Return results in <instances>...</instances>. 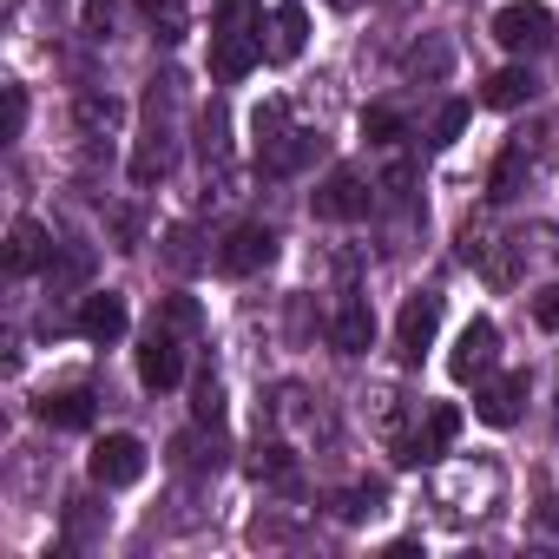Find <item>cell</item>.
I'll use <instances>...</instances> for the list:
<instances>
[{"label":"cell","mask_w":559,"mask_h":559,"mask_svg":"<svg viewBox=\"0 0 559 559\" xmlns=\"http://www.w3.org/2000/svg\"><path fill=\"white\" fill-rule=\"evenodd\" d=\"M493 40L507 53H539L552 47V8H539V0H513V8L493 14Z\"/></svg>","instance_id":"obj_1"},{"label":"cell","mask_w":559,"mask_h":559,"mask_svg":"<svg viewBox=\"0 0 559 559\" xmlns=\"http://www.w3.org/2000/svg\"><path fill=\"white\" fill-rule=\"evenodd\" d=\"M435 330H441V297H435V290H415V297L402 304V323H395V356L415 369V362L428 356Z\"/></svg>","instance_id":"obj_2"},{"label":"cell","mask_w":559,"mask_h":559,"mask_svg":"<svg viewBox=\"0 0 559 559\" xmlns=\"http://www.w3.org/2000/svg\"><path fill=\"white\" fill-rule=\"evenodd\" d=\"M86 467H93L99 487H132V480L145 474V441H139V435H106V441H93Z\"/></svg>","instance_id":"obj_3"},{"label":"cell","mask_w":559,"mask_h":559,"mask_svg":"<svg viewBox=\"0 0 559 559\" xmlns=\"http://www.w3.org/2000/svg\"><path fill=\"white\" fill-rule=\"evenodd\" d=\"M270 257H276V237H270L263 224H237V230L217 243V270H224V276H257Z\"/></svg>","instance_id":"obj_4"},{"label":"cell","mask_w":559,"mask_h":559,"mask_svg":"<svg viewBox=\"0 0 559 559\" xmlns=\"http://www.w3.org/2000/svg\"><path fill=\"white\" fill-rule=\"evenodd\" d=\"M493 356H500V330H493L487 317H474V323L461 330L454 356H448V376H454V382H480V376L493 369Z\"/></svg>","instance_id":"obj_5"},{"label":"cell","mask_w":559,"mask_h":559,"mask_svg":"<svg viewBox=\"0 0 559 559\" xmlns=\"http://www.w3.org/2000/svg\"><path fill=\"white\" fill-rule=\"evenodd\" d=\"M369 211V185L349 171V165H336L323 185H317V217H330V224H349V217H362Z\"/></svg>","instance_id":"obj_6"},{"label":"cell","mask_w":559,"mask_h":559,"mask_svg":"<svg viewBox=\"0 0 559 559\" xmlns=\"http://www.w3.org/2000/svg\"><path fill=\"white\" fill-rule=\"evenodd\" d=\"M520 395H526V376H480L474 415H480L487 428H513V421H520Z\"/></svg>","instance_id":"obj_7"},{"label":"cell","mask_w":559,"mask_h":559,"mask_svg":"<svg viewBox=\"0 0 559 559\" xmlns=\"http://www.w3.org/2000/svg\"><path fill=\"white\" fill-rule=\"evenodd\" d=\"M257 60H263V34H224V27H211V73L217 80H243Z\"/></svg>","instance_id":"obj_8"},{"label":"cell","mask_w":559,"mask_h":559,"mask_svg":"<svg viewBox=\"0 0 559 559\" xmlns=\"http://www.w3.org/2000/svg\"><path fill=\"white\" fill-rule=\"evenodd\" d=\"M80 336L86 343H119L126 336V297H112V290H93L86 304H80Z\"/></svg>","instance_id":"obj_9"},{"label":"cell","mask_w":559,"mask_h":559,"mask_svg":"<svg viewBox=\"0 0 559 559\" xmlns=\"http://www.w3.org/2000/svg\"><path fill=\"white\" fill-rule=\"evenodd\" d=\"M178 376H185L178 343H171L165 330H152V336L139 343V382H145V389H178Z\"/></svg>","instance_id":"obj_10"},{"label":"cell","mask_w":559,"mask_h":559,"mask_svg":"<svg viewBox=\"0 0 559 559\" xmlns=\"http://www.w3.org/2000/svg\"><path fill=\"white\" fill-rule=\"evenodd\" d=\"M263 34H270V40H263V53H270L276 67H290V60L304 53V34H310V14L297 8V0H284V8H276V14H270V27H263Z\"/></svg>","instance_id":"obj_11"},{"label":"cell","mask_w":559,"mask_h":559,"mask_svg":"<svg viewBox=\"0 0 559 559\" xmlns=\"http://www.w3.org/2000/svg\"><path fill=\"white\" fill-rule=\"evenodd\" d=\"M454 435H461V408L435 402V408H428V435H421V441H408V448H402L395 461H402V467H421V461H435V454H441V448H448Z\"/></svg>","instance_id":"obj_12"},{"label":"cell","mask_w":559,"mask_h":559,"mask_svg":"<svg viewBox=\"0 0 559 559\" xmlns=\"http://www.w3.org/2000/svg\"><path fill=\"white\" fill-rule=\"evenodd\" d=\"M40 263H47V230H40L34 217H14V230H8V270L27 276V270H40Z\"/></svg>","instance_id":"obj_13"},{"label":"cell","mask_w":559,"mask_h":559,"mask_svg":"<svg viewBox=\"0 0 559 559\" xmlns=\"http://www.w3.org/2000/svg\"><path fill=\"white\" fill-rule=\"evenodd\" d=\"M40 421H47V428H73V435H80V428H93V395H86V389L47 395V402H40Z\"/></svg>","instance_id":"obj_14"},{"label":"cell","mask_w":559,"mask_h":559,"mask_svg":"<svg viewBox=\"0 0 559 559\" xmlns=\"http://www.w3.org/2000/svg\"><path fill=\"white\" fill-rule=\"evenodd\" d=\"M480 99H487L493 112H513V106H526V99H533V73H526V67H500V73L487 80V93H480Z\"/></svg>","instance_id":"obj_15"},{"label":"cell","mask_w":559,"mask_h":559,"mask_svg":"<svg viewBox=\"0 0 559 559\" xmlns=\"http://www.w3.org/2000/svg\"><path fill=\"white\" fill-rule=\"evenodd\" d=\"M369 336H376V317H369V304H362V297H349V304H343V317H336V349H343V356H362V349H369Z\"/></svg>","instance_id":"obj_16"},{"label":"cell","mask_w":559,"mask_h":559,"mask_svg":"<svg viewBox=\"0 0 559 559\" xmlns=\"http://www.w3.org/2000/svg\"><path fill=\"white\" fill-rule=\"evenodd\" d=\"M73 119H80V126H86V132H112V126H119V119H126V106H119V99H112V93H106V99H99V93H86V99H80V106H73Z\"/></svg>","instance_id":"obj_17"},{"label":"cell","mask_w":559,"mask_h":559,"mask_svg":"<svg viewBox=\"0 0 559 559\" xmlns=\"http://www.w3.org/2000/svg\"><path fill=\"white\" fill-rule=\"evenodd\" d=\"M139 14L158 27V40H185V0H139Z\"/></svg>","instance_id":"obj_18"},{"label":"cell","mask_w":559,"mask_h":559,"mask_svg":"<svg viewBox=\"0 0 559 559\" xmlns=\"http://www.w3.org/2000/svg\"><path fill=\"white\" fill-rule=\"evenodd\" d=\"M217 27H224V34H263L257 0H217Z\"/></svg>","instance_id":"obj_19"},{"label":"cell","mask_w":559,"mask_h":559,"mask_svg":"<svg viewBox=\"0 0 559 559\" xmlns=\"http://www.w3.org/2000/svg\"><path fill=\"white\" fill-rule=\"evenodd\" d=\"M362 139H376V145H395V139H402V112H389V106H369V112H362Z\"/></svg>","instance_id":"obj_20"},{"label":"cell","mask_w":559,"mask_h":559,"mask_svg":"<svg viewBox=\"0 0 559 559\" xmlns=\"http://www.w3.org/2000/svg\"><path fill=\"white\" fill-rule=\"evenodd\" d=\"M250 474H257V480H290V474H297V461H290V448H257Z\"/></svg>","instance_id":"obj_21"},{"label":"cell","mask_w":559,"mask_h":559,"mask_svg":"<svg viewBox=\"0 0 559 559\" xmlns=\"http://www.w3.org/2000/svg\"><path fill=\"white\" fill-rule=\"evenodd\" d=\"M467 132V99H448L441 112H435V145H454Z\"/></svg>","instance_id":"obj_22"},{"label":"cell","mask_w":559,"mask_h":559,"mask_svg":"<svg viewBox=\"0 0 559 559\" xmlns=\"http://www.w3.org/2000/svg\"><path fill=\"white\" fill-rule=\"evenodd\" d=\"M191 415H198V421H224V389H217V376H204V382H198Z\"/></svg>","instance_id":"obj_23"},{"label":"cell","mask_w":559,"mask_h":559,"mask_svg":"<svg viewBox=\"0 0 559 559\" xmlns=\"http://www.w3.org/2000/svg\"><path fill=\"white\" fill-rule=\"evenodd\" d=\"M132 178H139V185L165 178V145H139V152H132Z\"/></svg>","instance_id":"obj_24"},{"label":"cell","mask_w":559,"mask_h":559,"mask_svg":"<svg viewBox=\"0 0 559 559\" xmlns=\"http://www.w3.org/2000/svg\"><path fill=\"white\" fill-rule=\"evenodd\" d=\"M513 178H520V152H500V165H493V198H513Z\"/></svg>","instance_id":"obj_25"},{"label":"cell","mask_w":559,"mask_h":559,"mask_svg":"<svg viewBox=\"0 0 559 559\" xmlns=\"http://www.w3.org/2000/svg\"><path fill=\"white\" fill-rule=\"evenodd\" d=\"M80 21H86V34H112V0H86Z\"/></svg>","instance_id":"obj_26"},{"label":"cell","mask_w":559,"mask_h":559,"mask_svg":"<svg viewBox=\"0 0 559 559\" xmlns=\"http://www.w3.org/2000/svg\"><path fill=\"white\" fill-rule=\"evenodd\" d=\"M533 323H539V330H559V290H539V297H533Z\"/></svg>","instance_id":"obj_27"},{"label":"cell","mask_w":559,"mask_h":559,"mask_svg":"<svg viewBox=\"0 0 559 559\" xmlns=\"http://www.w3.org/2000/svg\"><path fill=\"white\" fill-rule=\"evenodd\" d=\"M21 126H27V93L8 86V139H21Z\"/></svg>","instance_id":"obj_28"},{"label":"cell","mask_w":559,"mask_h":559,"mask_svg":"<svg viewBox=\"0 0 559 559\" xmlns=\"http://www.w3.org/2000/svg\"><path fill=\"white\" fill-rule=\"evenodd\" d=\"M171 323L191 330V323H198V304H191V297H171Z\"/></svg>","instance_id":"obj_29"}]
</instances>
